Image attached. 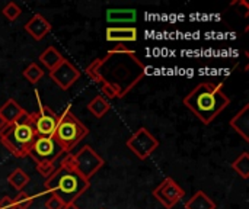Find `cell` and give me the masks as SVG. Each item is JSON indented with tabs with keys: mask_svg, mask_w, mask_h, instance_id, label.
<instances>
[{
	"mask_svg": "<svg viewBox=\"0 0 249 209\" xmlns=\"http://www.w3.org/2000/svg\"><path fill=\"white\" fill-rule=\"evenodd\" d=\"M63 55L58 52V49L55 47H48L45 48L41 54H39V61L42 63V65L47 68V70H53L55 68L61 61H63Z\"/></svg>",
	"mask_w": 249,
	"mask_h": 209,
	"instance_id": "cell-18",
	"label": "cell"
},
{
	"mask_svg": "<svg viewBox=\"0 0 249 209\" xmlns=\"http://www.w3.org/2000/svg\"><path fill=\"white\" fill-rule=\"evenodd\" d=\"M137 19L136 9H108L107 20L111 23H133Z\"/></svg>",
	"mask_w": 249,
	"mask_h": 209,
	"instance_id": "cell-16",
	"label": "cell"
},
{
	"mask_svg": "<svg viewBox=\"0 0 249 209\" xmlns=\"http://www.w3.org/2000/svg\"><path fill=\"white\" fill-rule=\"evenodd\" d=\"M15 209H29L34 204V196L28 195L26 192H18L16 198L13 199Z\"/></svg>",
	"mask_w": 249,
	"mask_h": 209,
	"instance_id": "cell-24",
	"label": "cell"
},
{
	"mask_svg": "<svg viewBox=\"0 0 249 209\" xmlns=\"http://www.w3.org/2000/svg\"><path fill=\"white\" fill-rule=\"evenodd\" d=\"M22 76L31 83V84H36L42 77H44V70L36 64V63H31L23 71Z\"/></svg>",
	"mask_w": 249,
	"mask_h": 209,
	"instance_id": "cell-22",
	"label": "cell"
},
{
	"mask_svg": "<svg viewBox=\"0 0 249 209\" xmlns=\"http://www.w3.org/2000/svg\"><path fill=\"white\" fill-rule=\"evenodd\" d=\"M29 182H31L29 176L22 169H16L7 176V183L18 192H23V189L28 186Z\"/></svg>",
	"mask_w": 249,
	"mask_h": 209,
	"instance_id": "cell-20",
	"label": "cell"
},
{
	"mask_svg": "<svg viewBox=\"0 0 249 209\" xmlns=\"http://www.w3.org/2000/svg\"><path fill=\"white\" fill-rule=\"evenodd\" d=\"M198 121L210 125L229 105L231 99L223 90V83H200L182 100Z\"/></svg>",
	"mask_w": 249,
	"mask_h": 209,
	"instance_id": "cell-2",
	"label": "cell"
},
{
	"mask_svg": "<svg viewBox=\"0 0 249 209\" xmlns=\"http://www.w3.org/2000/svg\"><path fill=\"white\" fill-rule=\"evenodd\" d=\"M35 169H36V172L41 175V176H44L45 179L47 177H50L54 172H55V163H38L36 166H35Z\"/></svg>",
	"mask_w": 249,
	"mask_h": 209,
	"instance_id": "cell-25",
	"label": "cell"
},
{
	"mask_svg": "<svg viewBox=\"0 0 249 209\" xmlns=\"http://www.w3.org/2000/svg\"><path fill=\"white\" fill-rule=\"evenodd\" d=\"M109 109H111V105H109V102H108L102 95L95 96V97L88 103V111H89L95 118H98V119L104 118Z\"/></svg>",
	"mask_w": 249,
	"mask_h": 209,
	"instance_id": "cell-19",
	"label": "cell"
},
{
	"mask_svg": "<svg viewBox=\"0 0 249 209\" xmlns=\"http://www.w3.org/2000/svg\"><path fill=\"white\" fill-rule=\"evenodd\" d=\"M25 32L31 35L35 41H42L51 32V23L39 13H35L23 26Z\"/></svg>",
	"mask_w": 249,
	"mask_h": 209,
	"instance_id": "cell-12",
	"label": "cell"
},
{
	"mask_svg": "<svg viewBox=\"0 0 249 209\" xmlns=\"http://www.w3.org/2000/svg\"><path fill=\"white\" fill-rule=\"evenodd\" d=\"M1 13H3V16H4L7 20L13 22V20H16V19L22 15V9H20V6H18L15 1H9V3L1 9Z\"/></svg>",
	"mask_w": 249,
	"mask_h": 209,
	"instance_id": "cell-23",
	"label": "cell"
},
{
	"mask_svg": "<svg viewBox=\"0 0 249 209\" xmlns=\"http://www.w3.org/2000/svg\"><path fill=\"white\" fill-rule=\"evenodd\" d=\"M125 145L137 159L146 160L159 148L160 143L147 128L142 127L127 140Z\"/></svg>",
	"mask_w": 249,
	"mask_h": 209,
	"instance_id": "cell-7",
	"label": "cell"
},
{
	"mask_svg": "<svg viewBox=\"0 0 249 209\" xmlns=\"http://www.w3.org/2000/svg\"><path fill=\"white\" fill-rule=\"evenodd\" d=\"M50 79L61 90H69L80 79V70L73 65L67 58H63V61L50 71Z\"/></svg>",
	"mask_w": 249,
	"mask_h": 209,
	"instance_id": "cell-10",
	"label": "cell"
},
{
	"mask_svg": "<svg viewBox=\"0 0 249 209\" xmlns=\"http://www.w3.org/2000/svg\"><path fill=\"white\" fill-rule=\"evenodd\" d=\"M231 166L242 179H245V180L249 179V154L247 151L242 153L236 160H233V163Z\"/></svg>",
	"mask_w": 249,
	"mask_h": 209,
	"instance_id": "cell-21",
	"label": "cell"
},
{
	"mask_svg": "<svg viewBox=\"0 0 249 209\" xmlns=\"http://www.w3.org/2000/svg\"><path fill=\"white\" fill-rule=\"evenodd\" d=\"M45 192L57 196L67 204H76V201L90 188V182L83 179L64 157L55 172L44 182Z\"/></svg>",
	"mask_w": 249,
	"mask_h": 209,
	"instance_id": "cell-3",
	"label": "cell"
},
{
	"mask_svg": "<svg viewBox=\"0 0 249 209\" xmlns=\"http://www.w3.org/2000/svg\"><path fill=\"white\" fill-rule=\"evenodd\" d=\"M231 127L238 135L242 137L244 141L249 143V103L244 105V108L231 119Z\"/></svg>",
	"mask_w": 249,
	"mask_h": 209,
	"instance_id": "cell-14",
	"label": "cell"
},
{
	"mask_svg": "<svg viewBox=\"0 0 249 209\" xmlns=\"http://www.w3.org/2000/svg\"><path fill=\"white\" fill-rule=\"evenodd\" d=\"M57 122H58V115L51 108L41 105L39 111L35 112V119H34L36 138L38 137H53Z\"/></svg>",
	"mask_w": 249,
	"mask_h": 209,
	"instance_id": "cell-11",
	"label": "cell"
},
{
	"mask_svg": "<svg viewBox=\"0 0 249 209\" xmlns=\"http://www.w3.org/2000/svg\"><path fill=\"white\" fill-rule=\"evenodd\" d=\"M152 195L165 208L172 209L185 196V191L172 177H166L162 183H159L153 189Z\"/></svg>",
	"mask_w": 249,
	"mask_h": 209,
	"instance_id": "cell-9",
	"label": "cell"
},
{
	"mask_svg": "<svg viewBox=\"0 0 249 209\" xmlns=\"http://www.w3.org/2000/svg\"><path fill=\"white\" fill-rule=\"evenodd\" d=\"M217 205L216 202L203 191L196 192L187 202H185V209H216Z\"/></svg>",
	"mask_w": 249,
	"mask_h": 209,
	"instance_id": "cell-17",
	"label": "cell"
},
{
	"mask_svg": "<svg viewBox=\"0 0 249 209\" xmlns=\"http://www.w3.org/2000/svg\"><path fill=\"white\" fill-rule=\"evenodd\" d=\"M25 112L26 111L15 99H7L0 106V116L3 118V121L6 122V125H10V124L18 122Z\"/></svg>",
	"mask_w": 249,
	"mask_h": 209,
	"instance_id": "cell-15",
	"label": "cell"
},
{
	"mask_svg": "<svg viewBox=\"0 0 249 209\" xmlns=\"http://www.w3.org/2000/svg\"><path fill=\"white\" fill-rule=\"evenodd\" d=\"M105 38L108 42L125 44V42H136L139 38L137 28L134 26H109L105 31Z\"/></svg>",
	"mask_w": 249,
	"mask_h": 209,
	"instance_id": "cell-13",
	"label": "cell"
},
{
	"mask_svg": "<svg viewBox=\"0 0 249 209\" xmlns=\"http://www.w3.org/2000/svg\"><path fill=\"white\" fill-rule=\"evenodd\" d=\"M61 154H63V150L54 141L53 137H38L29 150V156L36 164L38 163H55Z\"/></svg>",
	"mask_w": 249,
	"mask_h": 209,
	"instance_id": "cell-8",
	"label": "cell"
},
{
	"mask_svg": "<svg viewBox=\"0 0 249 209\" xmlns=\"http://www.w3.org/2000/svg\"><path fill=\"white\" fill-rule=\"evenodd\" d=\"M34 119L35 113L25 112L18 122L6 125L0 131V143L12 156L18 159L29 156V150L36 140Z\"/></svg>",
	"mask_w": 249,
	"mask_h": 209,
	"instance_id": "cell-4",
	"label": "cell"
},
{
	"mask_svg": "<svg viewBox=\"0 0 249 209\" xmlns=\"http://www.w3.org/2000/svg\"><path fill=\"white\" fill-rule=\"evenodd\" d=\"M0 209H15V204L13 199L9 196H3L0 199Z\"/></svg>",
	"mask_w": 249,
	"mask_h": 209,
	"instance_id": "cell-27",
	"label": "cell"
},
{
	"mask_svg": "<svg viewBox=\"0 0 249 209\" xmlns=\"http://www.w3.org/2000/svg\"><path fill=\"white\" fill-rule=\"evenodd\" d=\"M45 208L47 209H63L64 208V202L61 199H58L54 195H50V198L45 202Z\"/></svg>",
	"mask_w": 249,
	"mask_h": 209,
	"instance_id": "cell-26",
	"label": "cell"
},
{
	"mask_svg": "<svg viewBox=\"0 0 249 209\" xmlns=\"http://www.w3.org/2000/svg\"><path fill=\"white\" fill-rule=\"evenodd\" d=\"M86 76L101 87L102 96L109 102L125 97L144 79L146 65L125 44H118L104 58L93 60Z\"/></svg>",
	"mask_w": 249,
	"mask_h": 209,
	"instance_id": "cell-1",
	"label": "cell"
},
{
	"mask_svg": "<svg viewBox=\"0 0 249 209\" xmlns=\"http://www.w3.org/2000/svg\"><path fill=\"white\" fill-rule=\"evenodd\" d=\"M89 129L82 124V121L73 113L71 106L69 105L61 115H58V122L54 131V141L60 145L63 153L70 154L77 144L88 137Z\"/></svg>",
	"mask_w": 249,
	"mask_h": 209,
	"instance_id": "cell-5",
	"label": "cell"
},
{
	"mask_svg": "<svg viewBox=\"0 0 249 209\" xmlns=\"http://www.w3.org/2000/svg\"><path fill=\"white\" fill-rule=\"evenodd\" d=\"M67 161L70 163V166L86 180L90 182V179L104 167L105 161L104 159L90 147V145H85L82 147L76 154H67L66 156Z\"/></svg>",
	"mask_w": 249,
	"mask_h": 209,
	"instance_id": "cell-6",
	"label": "cell"
},
{
	"mask_svg": "<svg viewBox=\"0 0 249 209\" xmlns=\"http://www.w3.org/2000/svg\"><path fill=\"white\" fill-rule=\"evenodd\" d=\"M4 127H6V122H4V121H3V118L0 116V131H1Z\"/></svg>",
	"mask_w": 249,
	"mask_h": 209,
	"instance_id": "cell-29",
	"label": "cell"
},
{
	"mask_svg": "<svg viewBox=\"0 0 249 209\" xmlns=\"http://www.w3.org/2000/svg\"><path fill=\"white\" fill-rule=\"evenodd\" d=\"M63 209H80L76 204H67V205H64V208Z\"/></svg>",
	"mask_w": 249,
	"mask_h": 209,
	"instance_id": "cell-28",
	"label": "cell"
}]
</instances>
